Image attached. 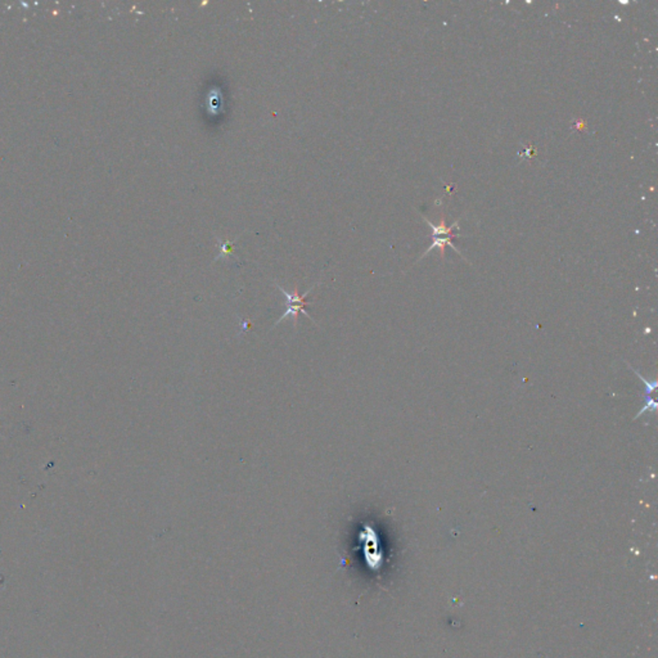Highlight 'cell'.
I'll use <instances>...</instances> for the list:
<instances>
[{"instance_id": "6da1fadb", "label": "cell", "mask_w": 658, "mask_h": 658, "mask_svg": "<svg viewBox=\"0 0 658 658\" xmlns=\"http://www.w3.org/2000/svg\"><path fill=\"white\" fill-rule=\"evenodd\" d=\"M276 287L279 290V292L283 295L286 300H287V309H286V311H284L283 314L281 315V318L276 321V325H278L281 322H283L284 319H287V318H292L295 325H297L300 313L305 315L310 321L314 322V319H313L310 315L307 314V311L305 310V307L309 305V302H307L305 299H307V295L314 290L315 287H311V288H310L309 291L305 292L304 295H300L297 288L293 292H287L284 290L283 287H281L279 284H276Z\"/></svg>"}, {"instance_id": "7a4b0ae2", "label": "cell", "mask_w": 658, "mask_h": 658, "mask_svg": "<svg viewBox=\"0 0 658 658\" xmlns=\"http://www.w3.org/2000/svg\"><path fill=\"white\" fill-rule=\"evenodd\" d=\"M628 365L629 368H630V369H631V370L636 373V377H638V378H639V380H640V381L644 383V405L643 408H642V409H640V410L636 413V417H634V419H638V418H640V417H642L644 413H647V412H648V413H654V412L657 410V403H656V401H654V400L651 398V395L653 394V392H654V390L657 389L658 383L656 380H652V381L647 380L645 377H643V375H640V373H639L636 369H634V368L631 367L630 364H628Z\"/></svg>"}, {"instance_id": "3957f363", "label": "cell", "mask_w": 658, "mask_h": 658, "mask_svg": "<svg viewBox=\"0 0 658 658\" xmlns=\"http://www.w3.org/2000/svg\"><path fill=\"white\" fill-rule=\"evenodd\" d=\"M231 250H233V242H227V243L222 245V255H230Z\"/></svg>"}]
</instances>
